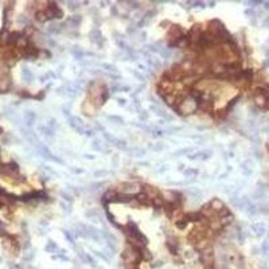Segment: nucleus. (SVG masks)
Instances as JSON below:
<instances>
[{"mask_svg": "<svg viewBox=\"0 0 269 269\" xmlns=\"http://www.w3.org/2000/svg\"><path fill=\"white\" fill-rule=\"evenodd\" d=\"M139 117H140V120H147L148 117H150V114H148L147 110H140V114H139Z\"/></svg>", "mask_w": 269, "mask_h": 269, "instance_id": "38", "label": "nucleus"}, {"mask_svg": "<svg viewBox=\"0 0 269 269\" xmlns=\"http://www.w3.org/2000/svg\"><path fill=\"white\" fill-rule=\"evenodd\" d=\"M141 257H143V260L150 261L151 258H152V254H151V252L148 250V249H145V248H144L143 250H141Z\"/></svg>", "mask_w": 269, "mask_h": 269, "instance_id": "23", "label": "nucleus"}, {"mask_svg": "<svg viewBox=\"0 0 269 269\" xmlns=\"http://www.w3.org/2000/svg\"><path fill=\"white\" fill-rule=\"evenodd\" d=\"M121 190H122V193L124 194H129V191H132L133 193L134 190L137 188V186L134 183H129V182H124V183H121Z\"/></svg>", "mask_w": 269, "mask_h": 269, "instance_id": "10", "label": "nucleus"}, {"mask_svg": "<svg viewBox=\"0 0 269 269\" xmlns=\"http://www.w3.org/2000/svg\"><path fill=\"white\" fill-rule=\"evenodd\" d=\"M183 168H184V165L181 164V165H179V171H183Z\"/></svg>", "mask_w": 269, "mask_h": 269, "instance_id": "61", "label": "nucleus"}, {"mask_svg": "<svg viewBox=\"0 0 269 269\" xmlns=\"http://www.w3.org/2000/svg\"><path fill=\"white\" fill-rule=\"evenodd\" d=\"M194 148H184V150H181V151H178V152H175L174 153V156H179V155H183V153H188V152H191Z\"/></svg>", "mask_w": 269, "mask_h": 269, "instance_id": "35", "label": "nucleus"}, {"mask_svg": "<svg viewBox=\"0 0 269 269\" xmlns=\"http://www.w3.org/2000/svg\"><path fill=\"white\" fill-rule=\"evenodd\" d=\"M117 102H119L120 106H124V105L127 104V100L125 98H117Z\"/></svg>", "mask_w": 269, "mask_h": 269, "instance_id": "48", "label": "nucleus"}, {"mask_svg": "<svg viewBox=\"0 0 269 269\" xmlns=\"http://www.w3.org/2000/svg\"><path fill=\"white\" fill-rule=\"evenodd\" d=\"M104 137H105V140H106L108 143H110V144H114V143H116V140H117V139H114L112 134L106 133V132H104Z\"/></svg>", "mask_w": 269, "mask_h": 269, "instance_id": "28", "label": "nucleus"}, {"mask_svg": "<svg viewBox=\"0 0 269 269\" xmlns=\"http://www.w3.org/2000/svg\"><path fill=\"white\" fill-rule=\"evenodd\" d=\"M136 28H137V27H134V26H129L127 31H128V34H133L134 31H136Z\"/></svg>", "mask_w": 269, "mask_h": 269, "instance_id": "52", "label": "nucleus"}, {"mask_svg": "<svg viewBox=\"0 0 269 269\" xmlns=\"http://www.w3.org/2000/svg\"><path fill=\"white\" fill-rule=\"evenodd\" d=\"M43 12H45V15H46L47 20H51V19H55V18H57V19L63 18V11H62V9L54 3H50V6L47 7Z\"/></svg>", "mask_w": 269, "mask_h": 269, "instance_id": "2", "label": "nucleus"}, {"mask_svg": "<svg viewBox=\"0 0 269 269\" xmlns=\"http://www.w3.org/2000/svg\"><path fill=\"white\" fill-rule=\"evenodd\" d=\"M163 133H164L163 131H152V136H155V137H159V136H163Z\"/></svg>", "mask_w": 269, "mask_h": 269, "instance_id": "47", "label": "nucleus"}, {"mask_svg": "<svg viewBox=\"0 0 269 269\" xmlns=\"http://www.w3.org/2000/svg\"><path fill=\"white\" fill-rule=\"evenodd\" d=\"M233 221H234V217H233V214H230V215H227V217L222 218L219 222H221V225H222V226H226V225H230Z\"/></svg>", "mask_w": 269, "mask_h": 269, "instance_id": "21", "label": "nucleus"}, {"mask_svg": "<svg viewBox=\"0 0 269 269\" xmlns=\"http://www.w3.org/2000/svg\"><path fill=\"white\" fill-rule=\"evenodd\" d=\"M145 37H147V34H145V32H141V34H140V40H145Z\"/></svg>", "mask_w": 269, "mask_h": 269, "instance_id": "55", "label": "nucleus"}, {"mask_svg": "<svg viewBox=\"0 0 269 269\" xmlns=\"http://www.w3.org/2000/svg\"><path fill=\"white\" fill-rule=\"evenodd\" d=\"M184 37V30L183 27H182L181 24H171V27H170V31H168L167 34V38H170V43H168V46L170 47H176V42L181 38Z\"/></svg>", "mask_w": 269, "mask_h": 269, "instance_id": "1", "label": "nucleus"}, {"mask_svg": "<svg viewBox=\"0 0 269 269\" xmlns=\"http://www.w3.org/2000/svg\"><path fill=\"white\" fill-rule=\"evenodd\" d=\"M183 174L186 178H190V176H193V175H198V170H195V168H186Z\"/></svg>", "mask_w": 269, "mask_h": 269, "instance_id": "22", "label": "nucleus"}, {"mask_svg": "<svg viewBox=\"0 0 269 269\" xmlns=\"http://www.w3.org/2000/svg\"><path fill=\"white\" fill-rule=\"evenodd\" d=\"M132 74H133L134 77H137V78H139V80H140V81H144V77L141 76V74L139 73V71H136V70H132Z\"/></svg>", "mask_w": 269, "mask_h": 269, "instance_id": "45", "label": "nucleus"}, {"mask_svg": "<svg viewBox=\"0 0 269 269\" xmlns=\"http://www.w3.org/2000/svg\"><path fill=\"white\" fill-rule=\"evenodd\" d=\"M114 145H116L119 150H127V143L124 140H119V139H117L116 143H114Z\"/></svg>", "mask_w": 269, "mask_h": 269, "instance_id": "26", "label": "nucleus"}, {"mask_svg": "<svg viewBox=\"0 0 269 269\" xmlns=\"http://www.w3.org/2000/svg\"><path fill=\"white\" fill-rule=\"evenodd\" d=\"M152 206L155 209H162L163 206H164V199H162L159 195L152 198Z\"/></svg>", "mask_w": 269, "mask_h": 269, "instance_id": "16", "label": "nucleus"}, {"mask_svg": "<svg viewBox=\"0 0 269 269\" xmlns=\"http://www.w3.org/2000/svg\"><path fill=\"white\" fill-rule=\"evenodd\" d=\"M129 4H131V8H133V9L139 8V3H136V1H129Z\"/></svg>", "mask_w": 269, "mask_h": 269, "instance_id": "50", "label": "nucleus"}, {"mask_svg": "<svg viewBox=\"0 0 269 269\" xmlns=\"http://www.w3.org/2000/svg\"><path fill=\"white\" fill-rule=\"evenodd\" d=\"M181 127H171V128H170V129H168V133H174V132H179V131H181Z\"/></svg>", "mask_w": 269, "mask_h": 269, "instance_id": "44", "label": "nucleus"}, {"mask_svg": "<svg viewBox=\"0 0 269 269\" xmlns=\"http://www.w3.org/2000/svg\"><path fill=\"white\" fill-rule=\"evenodd\" d=\"M226 112H227V109H221L219 112H217V117H219V119H225V117H226Z\"/></svg>", "mask_w": 269, "mask_h": 269, "instance_id": "39", "label": "nucleus"}, {"mask_svg": "<svg viewBox=\"0 0 269 269\" xmlns=\"http://www.w3.org/2000/svg\"><path fill=\"white\" fill-rule=\"evenodd\" d=\"M85 158H86V159H90V160L94 159V156H93V155H85Z\"/></svg>", "mask_w": 269, "mask_h": 269, "instance_id": "57", "label": "nucleus"}, {"mask_svg": "<svg viewBox=\"0 0 269 269\" xmlns=\"http://www.w3.org/2000/svg\"><path fill=\"white\" fill-rule=\"evenodd\" d=\"M238 100H240V96H235V97L233 98V100H230V102H229V104H227V108H226V109L229 110V109H230V108H232V106H234V105L237 104V101H238Z\"/></svg>", "mask_w": 269, "mask_h": 269, "instance_id": "33", "label": "nucleus"}, {"mask_svg": "<svg viewBox=\"0 0 269 269\" xmlns=\"http://www.w3.org/2000/svg\"><path fill=\"white\" fill-rule=\"evenodd\" d=\"M147 49L148 50H150V51L151 53H152V51H160V50H159V43H153V45H150V46H147Z\"/></svg>", "mask_w": 269, "mask_h": 269, "instance_id": "32", "label": "nucleus"}, {"mask_svg": "<svg viewBox=\"0 0 269 269\" xmlns=\"http://www.w3.org/2000/svg\"><path fill=\"white\" fill-rule=\"evenodd\" d=\"M163 209H164V211L167 213L168 215H172V213L176 210V203H171V202H165L164 201V206H163Z\"/></svg>", "mask_w": 269, "mask_h": 269, "instance_id": "14", "label": "nucleus"}, {"mask_svg": "<svg viewBox=\"0 0 269 269\" xmlns=\"http://www.w3.org/2000/svg\"><path fill=\"white\" fill-rule=\"evenodd\" d=\"M134 199H136V201H137L140 205L145 206V207H148V206L152 205V199H151L145 193H143V191L136 194V195H134Z\"/></svg>", "mask_w": 269, "mask_h": 269, "instance_id": "5", "label": "nucleus"}, {"mask_svg": "<svg viewBox=\"0 0 269 269\" xmlns=\"http://www.w3.org/2000/svg\"><path fill=\"white\" fill-rule=\"evenodd\" d=\"M71 53H73V55L76 57L77 59H82V58H83V55H85V53H83L82 50L80 49V47H74V50H73Z\"/></svg>", "mask_w": 269, "mask_h": 269, "instance_id": "20", "label": "nucleus"}, {"mask_svg": "<svg viewBox=\"0 0 269 269\" xmlns=\"http://www.w3.org/2000/svg\"><path fill=\"white\" fill-rule=\"evenodd\" d=\"M85 136L86 137H93L94 136V131H92V129L90 131H85Z\"/></svg>", "mask_w": 269, "mask_h": 269, "instance_id": "49", "label": "nucleus"}, {"mask_svg": "<svg viewBox=\"0 0 269 269\" xmlns=\"http://www.w3.org/2000/svg\"><path fill=\"white\" fill-rule=\"evenodd\" d=\"M90 38H92L93 42L100 43V39H102V35H101V32H100V30H98V28H94V30L90 32Z\"/></svg>", "mask_w": 269, "mask_h": 269, "instance_id": "17", "label": "nucleus"}, {"mask_svg": "<svg viewBox=\"0 0 269 269\" xmlns=\"http://www.w3.org/2000/svg\"><path fill=\"white\" fill-rule=\"evenodd\" d=\"M61 195L63 196V198H65V201H66V202H69V203H71V202H73V198H71V195H70V194H67L66 191H62V193H61Z\"/></svg>", "mask_w": 269, "mask_h": 269, "instance_id": "36", "label": "nucleus"}, {"mask_svg": "<svg viewBox=\"0 0 269 269\" xmlns=\"http://www.w3.org/2000/svg\"><path fill=\"white\" fill-rule=\"evenodd\" d=\"M97 129H100V131H104V128L100 125V124H97Z\"/></svg>", "mask_w": 269, "mask_h": 269, "instance_id": "60", "label": "nucleus"}, {"mask_svg": "<svg viewBox=\"0 0 269 269\" xmlns=\"http://www.w3.org/2000/svg\"><path fill=\"white\" fill-rule=\"evenodd\" d=\"M63 234H65V238H66L67 241L70 242V244H73V245H74V238H73V237H71L70 232H69V230H66V229H65V230H63Z\"/></svg>", "mask_w": 269, "mask_h": 269, "instance_id": "30", "label": "nucleus"}, {"mask_svg": "<svg viewBox=\"0 0 269 269\" xmlns=\"http://www.w3.org/2000/svg\"><path fill=\"white\" fill-rule=\"evenodd\" d=\"M187 219L188 222H202V221L205 219L203 214H202L201 211H191V213H187L186 214Z\"/></svg>", "mask_w": 269, "mask_h": 269, "instance_id": "7", "label": "nucleus"}, {"mask_svg": "<svg viewBox=\"0 0 269 269\" xmlns=\"http://www.w3.org/2000/svg\"><path fill=\"white\" fill-rule=\"evenodd\" d=\"M61 206H62V209L65 210V213H67V214H70V213H71V207H70V205H69V206H66L65 203H61Z\"/></svg>", "mask_w": 269, "mask_h": 269, "instance_id": "42", "label": "nucleus"}, {"mask_svg": "<svg viewBox=\"0 0 269 269\" xmlns=\"http://www.w3.org/2000/svg\"><path fill=\"white\" fill-rule=\"evenodd\" d=\"M81 20H82V16H81V15H74V16H70V18H69V22H70L74 27L80 24Z\"/></svg>", "mask_w": 269, "mask_h": 269, "instance_id": "19", "label": "nucleus"}, {"mask_svg": "<svg viewBox=\"0 0 269 269\" xmlns=\"http://www.w3.org/2000/svg\"><path fill=\"white\" fill-rule=\"evenodd\" d=\"M143 193H145L148 196H152V198H155V196L159 195L158 188H156V187L150 186V184H144V186H143Z\"/></svg>", "mask_w": 269, "mask_h": 269, "instance_id": "8", "label": "nucleus"}, {"mask_svg": "<svg viewBox=\"0 0 269 269\" xmlns=\"http://www.w3.org/2000/svg\"><path fill=\"white\" fill-rule=\"evenodd\" d=\"M165 245H167L168 250L171 252V254H176L178 246H179V240H178L176 237H174V235H168Z\"/></svg>", "mask_w": 269, "mask_h": 269, "instance_id": "4", "label": "nucleus"}, {"mask_svg": "<svg viewBox=\"0 0 269 269\" xmlns=\"http://www.w3.org/2000/svg\"><path fill=\"white\" fill-rule=\"evenodd\" d=\"M198 106L201 108L202 110H205V112H209V113H210L211 110H213V102H211V101H201V102H198Z\"/></svg>", "mask_w": 269, "mask_h": 269, "instance_id": "13", "label": "nucleus"}, {"mask_svg": "<svg viewBox=\"0 0 269 269\" xmlns=\"http://www.w3.org/2000/svg\"><path fill=\"white\" fill-rule=\"evenodd\" d=\"M35 19H37L38 22H40V23H43V22H46V15H45V12L43 11H38L37 14H35Z\"/></svg>", "mask_w": 269, "mask_h": 269, "instance_id": "25", "label": "nucleus"}, {"mask_svg": "<svg viewBox=\"0 0 269 269\" xmlns=\"http://www.w3.org/2000/svg\"><path fill=\"white\" fill-rule=\"evenodd\" d=\"M67 6H69V9L74 11V9H77L78 7H80V4L77 3V1H67Z\"/></svg>", "mask_w": 269, "mask_h": 269, "instance_id": "34", "label": "nucleus"}, {"mask_svg": "<svg viewBox=\"0 0 269 269\" xmlns=\"http://www.w3.org/2000/svg\"><path fill=\"white\" fill-rule=\"evenodd\" d=\"M110 11H112V14H113L114 16H117V15H119V12H117V8H116V6H112V7H110Z\"/></svg>", "mask_w": 269, "mask_h": 269, "instance_id": "51", "label": "nucleus"}, {"mask_svg": "<svg viewBox=\"0 0 269 269\" xmlns=\"http://www.w3.org/2000/svg\"><path fill=\"white\" fill-rule=\"evenodd\" d=\"M93 148H94L96 151H102V147H101L100 140H94V141H93Z\"/></svg>", "mask_w": 269, "mask_h": 269, "instance_id": "37", "label": "nucleus"}, {"mask_svg": "<svg viewBox=\"0 0 269 269\" xmlns=\"http://www.w3.org/2000/svg\"><path fill=\"white\" fill-rule=\"evenodd\" d=\"M110 92H113V93H116V92H121V86H119V85L112 86V88H110Z\"/></svg>", "mask_w": 269, "mask_h": 269, "instance_id": "46", "label": "nucleus"}, {"mask_svg": "<svg viewBox=\"0 0 269 269\" xmlns=\"http://www.w3.org/2000/svg\"><path fill=\"white\" fill-rule=\"evenodd\" d=\"M209 7H211V8H213V7H215V1H210V3L207 4Z\"/></svg>", "mask_w": 269, "mask_h": 269, "instance_id": "58", "label": "nucleus"}, {"mask_svg": "<svg viewBox=\"0 0 269 269\" xmlns=\"http://www.w3.org/2000/svg\"><path fill=\"white\" fill-rule=\"evenodd\" d=\"M108 76H109L112 80H119V78H120V76H114V74H112V73H109Z\"/></svg>", "mask_w": 269, "mask_h": 269, "instance_id": "53", "label": "nucleus"}, {"mask_svg": "<svg viewBox=\"0 0 269 269\" xmlns=\"http://www.w3.org/2000/svg\"><path fill=\"white\" fill-rule=\"evenodd\" d=\"M232 213H230V210L229 209L225 206V207H222L219 211H217V215H218V218L219 219H222V218H225V217H227V215H230Z\"/></svg>", "mask_w": 269, "mask_h": 269, "instance_id": "18", "label": "nucleus"}, {"mask_svg": "<svg viewBox=\"0 0 269 269\" xmlns=\"http://www.w3.org/2000/svg\"><path fill=\"white\" fill-rule=\"evenodd\" d=\"M205 235H206V232H203V229H193L191 230V233H190V235H188V241H191L193 244H198V242H201L202 240L205 238Z\"/></svg>", "mask_w": 269, "mask_h": 269, "instance_id": "3", "label": "nucleus"}, {"mask_svg": "<svg viewBox=\"0 0 269 269\" xmlns=\"http://www.w3.org/2000/svg\"><path fill=\"white\" fill-rule=\"evenodd\" d=\"M117 198H119V194L116 193V190H108L102 195V202L112 203V202H117Z\"/></svg>", "mask_w": 269, "mask_h": 269, "instance_id": "6", "label": "nucleus"}, {"mask_svg": "<svg viewBox=\"0 0 269 269\" xmlns=\"http://www.w3.org/2000/svg\"><path fill=\"white\" fill-rule=\"evenodd\" d=\"M134 199V195L133 194H119V198H117V203H129Z\"/></svg>", "mask_w": 269, "mask_h": 269, "instance_id": "9", "label": "nucleus"}, {"mask_svg": "<svg viewBox=\"0 0 269 269\" xmlns=\"http://www.w3.org/2000/svg\"><path fill=\"white\" fill-rule=\"evenodd\" d=\"M206 6H207V4L203 3V1H194L193 3V7H199V8H205Z\"/></svg>", "mask_w": 269, "mask_h": 269, "instance_id": "41", "label": "nucleus"}, {"mask_svg": "<svg viewBox=\"0 0 269 269\" xmlns=\"http://www.w3.org/2000/svg\"><path fill=\"white\" fill-rule=\"evenodd\" d=\"M187 225H188V219H187L186 215H183L182 218H178V219L175 221V226H176L178 229H181V230L186 229Z\"/></svg>", "mask_w": 269, "mask_h": 269, "instance_id": "12", "label": "nucleus"}, {"mask_svg": "<svg viewBox=\"0 0 269 269\" xmlns=\"http://www.w3.org/2000/svg\"><path fill=\"white\" fill-rule=\"evenodd\" d=\"M102 67H104V69H106V70H109V73H116V71H117L116 66H113V65H109V63H104V65H102Z\"/></svg>", "mask_w": 269, "mask_h": 269, "instance_id": "29", "label": "nucleus"}, {"mask_svg": "<svg viewBox=\"0 0 269 269\" xmlns=\"http://www.w3.org/2000/svg\"><path fill=\"white\" fill-rule=\"evenodd\" d=\"M73 172H76V174H81L82 172V170H71Z\"/></svg>", "mask_w": 269, "mask_h": 269, "instance_id": "59", "label": "nucleus"}, {"mask_svg": "<svg viewBox=\"0 0 269 269\" xmlns=\"http://www.w3.org/2000/svg\"><path fill=\"white\" fill-rule=\"evenodd\" d=\"M134 108H136V109H140V102H139V100H134Z\"/></svg>", "mask_w": 269, "mask_h": 269, "instance_id": "54", "label": "nucleus"}, {"mask_svg": "<svg viewBox=\"0 0 269 269\" xmlns=\"http://www.w3.org/2000/svg\"><path fill=\"white\" fill-rule=\"evenodd\" d=\"M151 148H152L155 152H160V151L164 148V144H163V143H158V144H155V145H152Z\"/></svg>", "mask_w": 269, "mask_h": 269, "instance_id": "31", "label": "nucleus"}, {"mask_svg": "<svg viewBox=\"0 0 269 269\" xmlns=\"http://www.w3.org/2000/svg\"><path fill=\"white\" fill-rule=\"evenodd\" d=\"M160 55H162V58H164V59H170L172 54L168 49H164V50H160Z\"/></svg>", "mask_w": 269, "mask_h": 269, "instance_id": "27", "label": "nucleus"}, {"mask_svg": "<svg viewBox=\"0 0 269 269\" xmlns=\"http://www.w3.org/2000/svg\"><path fill=\"white\" fill-rule=\"evenodd\" d=\"M108 119H109V120H113V121L119 122V124H122V122H124V120H122L121 117H117V116H108Z\"/></svg>", "mask_w": 269, "mask_h": 269, "instance_id": "40", "label": "nucleus"}, {"mask_svg": "<svg viewBox=\"0 0 269 269\" xmlns=\"http://www.w3.org/2000/svg\"><path fill=\"white\" fill-rule=\"evenodd\" d=\"M163 101H164L167 105H170V106H174V104L176 102V97H175V94H165L164 97H163Z\"/></svg>", "mask_w": 269, "mask_h": 269, "instance_id": "15", "label": "nucleus"}, {"mask_svg": "<svg viewBox=\"0 0 269 269\" xmlns=\"http://www.w3.org/2000/svg\"><path fill=\"white\" fill-rule=\"evenodd\" d=\"M210 207L213 209V210L217 213V211H219L222 207H225V205H223V202L221 201V199H218V198H214L213 201L210 202Z\"/></svg>", "mask_w": 269, "mask_h": 269, "instance_id": "11", "label": "nucleus"}, {"mask_svg": "<svg viewBox=\"0 0 269 269\" xmlns=\"http://www.w3.org/2000/svg\"><path fill=\"white\" fill-rule=\"evenodd\" d=\"M109 174L108 171H96L94 172V176H106Z\"/></svg>", "mask_w": 269, "mask_h": 269, "instance_id": "43", "label": "nucleus"}, {"mask_svg": "<svg viewBox=\"0 0 269 269\" xmlns=\"http://www.w3.org/2000/svg\"><path fill=\"white\" fill-rule=\"evenodd\" d=\"M209 225H210V227H211L213 230H214V232H218V230H221V229L223 227L222 225H221L219 221H214V222H210Z\"/></svg>", "mask_w": 269, "mask_h": 269, "instance_id": "24", "label": "nucleus"}, {"mask_svg": "<svg viewBox=\"0 0 269 269\" xmlns=\"http://www.w3.org/2000/svg\"><path fill=\"white\" fill-rule=\"evenodd\" d=\"M167 24H170V22H168V20H164V22H160V26H162V27H164V26H167Z\"/></svg>", "mask_w": 269, "mask_h": 269, "instance_id": "56", "label": "nucleus"}]
</instances>
